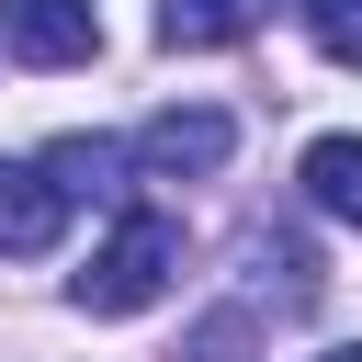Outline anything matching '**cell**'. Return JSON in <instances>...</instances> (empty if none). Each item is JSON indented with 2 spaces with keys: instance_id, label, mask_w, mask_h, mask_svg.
Wrapping results in <instances>:
<instances>
[{
  "instance_id": "obj_6",
  "label": "cell",
  "mask_w": 362,
  "mask_h": 362,
  "mask_svg": "<svg viewBox=\"0 0 362 362\" xmlns=\"http://www.w3.org/2000/svg\"><path fill=\"white\" fill-rule=\"evenodd\" d=\"M294 181H305V204H317V215H339V226H362V136H317Z\"/></svg>"
},
{
  "instance_id": "obj_3",
  "label": "cell",
  "mask_w": 362,
  "mask_h": 362,
  "mask_svg": "<svg viewBox=\"0 0 362 362\" xmlns=\"http://www.w3.org/2000/svg\"><path fill=\"white\" fill-rule=\"evenodd\" d=\"M68 181L45 170V158H0V260H45L57 238H68Z\"/></svg>"
},
{
  "instance_id": "obj_7",
  "label": "cell",
  "mask_w": 362,
  "mask_h": 362,
  "mask_svg": "<svg viewBox=\"0 0 362 362\" xmlns=\"http://www.w3.org/2000/svg\"><path fill=\"white\" fill-rule=\"evenodd\" d=\"M305 11V34H317V57H339V68H362V0H294Z\"/></svg>"
},
{
  "instance_id": "obj_2",
  "label": "cell",
  "mask_w": 362,
  "mask_h": 362,
  "mask_svg": "<svg viewBox=\"0 0 362 362\" xmlns=\"http://www.w3.org/2000/svg\"><path fill=\"white\" fill-rule=\"evenodd\" d=\"M0 57H23V68H90L102 57V11L90 0H0Z\"/></svg>"
},
{
  "instance_id": "obj_1",
  "label": "cell",
  "mask_w": 362,
  "mask_h": 362,
  "mask_svg": "<svg viewBox=\"0 0 362 362\" xmlns=\"http://www.w3.org/2000/svg\"><path fill=\"white\" fill-rule=\"evenodd\" d=\"M170 272H181V215H147V204H136V215L90 249V272H79L68 294H79V317H147V305L170 294Z\"/></svg>"
},
{
  "instance_id": "obj_5",
  "label": "cell",
  "mask_w": 362,
  "mask_h": 362,
  "mask_svg": "<svg viewBox=\"0 0 362 362\" xmlns=\"http://www.w3.org/2000/svg\"><path fill=\"white\" fill-rule=\"evenodd\" d=\"M272 23V0H158V45L170 57H204V45H249Z\"/></svg>"
},
{
  "instance_id": "obj_4",
  "label": "cell",
  "mask_w": 362,
  "mask_h": 362,
  "mask_svg": "<svg viewBox=\"0 0 362 362\" xmlns=\"http://www.w3.org/2000/svg\"><path fill=\"white\" fill-rule=\"evenodd\" d=\"M226 147H238V124H226L215 102H192V113L170 102L158 124H136V170H147V181H192V170H226Z\"/></svg>"
},
{
  "instance_id": "obj_8",
  "label": "cell",
  "mask_w": 362,
  "mask_h": 362,
  "mask_svg": "<svg viewBox=\"0 0 362 362\" xmlns=\"http://www.w3.org/2000/svg\"><path fill=\"white\" fill-rule=\"evenodd\" d=\"M317 362H362V339H339V351H317Z\"/></svg>"
}]
</instances>
